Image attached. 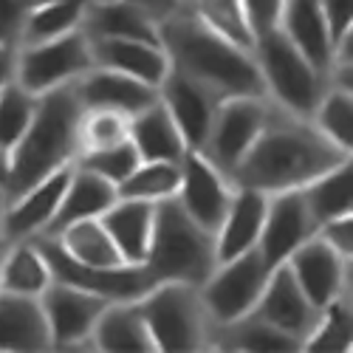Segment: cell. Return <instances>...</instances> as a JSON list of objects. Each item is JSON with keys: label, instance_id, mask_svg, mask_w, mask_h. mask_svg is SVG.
Segmentation results:
<instances>
[{"label": "cell", "instance_id": "8", "mask_svg": "<svg viewBox=\"0 0 353 353\" xmlns=\"http://www.w3.org/2000/svg\"><path fill=\"white\" fill-rule=\"evenodd\" d=\"M272 274V266L257 249L223 260L212 269V274L198 285L201 303L207 308L212 325H223L249 311H254L266 280Z\"/></svg>", "mask_w": 353, "mask_h": 353}, {"label": "cell", "instance_id": "2", "mask_svg": "<svg viewBox=\"0 0 353 353\" xmlns=\"http://www.w3.org/2000/svg\"><path fill=\"white\" fill-rule=\"evenodd\" d=\"M159 43L170 71L203 85L215 97H266L254 54L203 26L187 3L159 20Z\"/></svg>", "mask_w": 353, "mask_h": 353}, {"label": "cell", "instance_id": "50", "mask_svg": "<svg viewBox=\"0 0 353 353\" xmlns=\"http://www.w3.org/2000/svg\"><path fill=\"white\" fill-rule=\"evenodd\" d=\"M34 3H37V0H34Z\"/></svg>", "mask_w": 353, "mask_h": 353}, {"label": "cell", "instance_id": "41", "mask_svg": "<svg viewBox=\"0 0 353 353\" xmlns=\"http://www.w3.org/2000/svg\"><path fill=\"white\" fill-rule=\"evenodd\" d=\"M316 234L342 257H353V215H339L316 226Z\"/></svg>", "mask_w": 353, "mask_h": 353}, {"label": "cell", "instance_id": "33", "mask_svg": "<svg viewBox=\"0 0 353 353\" xmlns=\"http://www.w3.org/2000/svg\"><path fill=\"white\" fill-rule=\"evenodd\" d=\"M187 9L212 32L232 40L234 46L249 48L254 46V28L243 0H184Z\"/></svg>", "mask_w": 353, "mask_h": 353}, {"label": "cell", "instance_id": "47", "mask_svg": "<svg viewBox=\"0 0 353 353\" xmlns=\"http://www.w3.org/2000/svg\"><path fill=\"white\" fill-rule=\"evenodd\" d=\"M6 203H9V198H6V190L0 187V243H3V212H6Z\"/></svg>", "mask_w": 353, "mask_h": 353}, {"label": "cell", "instance_id": "21", "mask_svg": "<svg viewBox=\"0 0 353 353\" xmlns=\"http://www.w3.org/2000/svg\"><path fill=\"white\" fill-rule=\"evenodd\" d=\"M277 28L328 77L334 40L328 34L319 0H283L277 14Z\"/></svg>", "mask_w": 353, "mask_h": 353}, {"label": "cell", "instance_id": "10", "mask_svg": "<svg viewBox=\"0 0 353 353\" xmlns=\"http://www.w3.org/2000/svg\"><path fill=\"white\" fill-rule=\"evenodd\" d=\"M269 105L272 102L266 97H232L218 105L210 133L201 144V153L207 156L229 181H232L234 167L241 164V159L252 147L254 136L260 133L263 122H266Z\"/></svg>", "mask_w": 353, "mask_h": 353}, {"label": "cell", "instance_id": "15", "mask_svg": "<svg viewBox=\"0 0 353 353\" xmlns=\"http://www.w3.org/2000/svg\"><path fill=\"white\" fill-rule=\"evenodd\" d=\"M254 311L266 319L269 325L288 334L291 339H297L300 345H305V339L314 334L319 314H322V308H316L305 297V291L300 288L297 280H294V274L288 272L285 263L272 269Z\"/></svg>", "mask_w": 353, "mask_h": 353}, {"label": "cell", "instance_id": "1", "mask_svg": "<svg viewBox=\"0 0 353 353\" xmlns=\"http://www.w3.org/2000/svg\"><path fill=\"white\" fill-rule=\"evenodd\" d=\"M347 159L350 156L322 136L311 119L272 102L260 133L232 172V184L263 195L303 190L316 175Z\"/></svg>", "mask_w": 353, "mask_h": 353}, {"label": "cell", "instance_id": "44", "mask_svg": "<svg viewBox=\"0 0 353 353\" xmlns=\"http://www.w3.org/2000/svg\"><path fill=\"white\" fill-rule=\"evenodd\" d=\"M133 6H139L141 12H147L156 23L164 20L167 14H172L179 6H184V0H130Z\"/></svg>", "mask_w": 353, "mask_h": 353}, {"label": "cell", "instance_id": "4", "mask_svg": "<svg viewBox=\"0 0 353 353\" xmlns=\"http://www.w3.org/2000/svg\"><path fill=\"white\" fill-rule=\"evenodd\" d=\"M215 266V234L195 223L175 198L156 203L153 234L144 257V269L153 274V280L201 285Z\"/></svg>", "mask_w": 353, "mask_h": 353}, {"label": "cell", "instance_id": "37", "mask_svg": "<svg viewBox=\"0 0 353 353\" xmlns=\"http://www.w3.org/2000/svg\"><path fill=\"white\" fill-rule=\"evenodd\" d=\"M353 314H350V294L334 300L322 308L314 334L305 339L303 350H328V353H345L353 345Z\"/></svg>", "mask_w": 353, "mask_h": 353}, {"label": "cell", "instance_id": "20", "mask_svg": "<svg viewBox=\"0 0 353 353\" xmlns=\"http://www.w3.org/2000/svg\"><path fill=\"white\" fill-rule=\"evenodd\" d=\"M94 63L99 68H110L141 79L147 85L159 88L170 74V60L161 43L147 40H116V37H91Z\"/></svg>", "mask_w": 353, "mask_h": 353}, {"label": "cell", "instance_id": "35", "mask_svg": "<svg viewBox=\"0 0 353 353\" xmlns=\"http://www.w3.org/2000/svg\"><path fill=\"white\" fill-rule=\"evenodd\" d=\"M314 128L325 136L331 144H336L342 153H353V94L328 88L325 97L311 113Z\"/></svg>", "mask_w": 353, "mask_h": 353}, {"label": "cell", "instance_id": "45", "mask_svg": "<svg viewBox=\"0 0 353 353\" xmlns=\"http://www.w3.org/2000/svg\"><path fill=\"white\" fill-rule=\"evenodd\" d=\"M17 51V48H14ZM14 51L0 48V85L9 82L14 77Z\"/></svg>", "mask_w": 353, "mask_h": 353}, {"label": "cell", "instance_id": "36", "mask_svg": "<svg viewBox=\"0 0 353 353\" xmlns=\"http://www.w3.org/2000/svg\"><path fill=\"white\" fill-rule=\"evenodd\" d=\"M37 94L26 91V88L12 77L9 82L0 85V147H12L20 141V136L26 133L28 122L37 110Z\"/></svg>", "mask_w": 353, "mask_h": 353}, {"label": "cell", "instance_id": "16", "mask_svg": "<svg viewBox=\"0 0 353 353\" xmlns=\"http://www.w3.org/2000/svg\"><path fill=\"white\" fill-rule=\"evenodd\" d=\"M71 170H74V164L51 172L48 179H43L34 187H28L26 192L9 198L6 212H3V243L32 241L51 226L57 207H60V201H63L65 184L71 179Z\"/></svg>", "mask_w": 353, "mask_h": 353}, {"label": "cell", "instance_id": "49", "mask_svg": "<svg viewBox=\"0 0 353 353\" xmlns=\"http://www.w3.org/2000/svg\"><path fill=\"white\" fill-rule=\"evenodd\" d=\"M3 254H6V243H0V263H3Z\"/></svg>", "mask_w": 353, "mask_h": 353}, {"label": "cell", "instance_id": "6", "mask_svg": "<svg viewBox=\"0 0 353 353\" xmlns=\"http://www.w3.org/2000/svg\"><path fill=\"white\" fill-rule=\"evenodd\" d=\"M144 325L153 336L156 353H195L210 350L212 319L201 303L198 285L156 283L136 300Z\"/></svg>", "mask_w": 353, "mask_h": 353}, {"label": "cell", "instance_id": "40", "mask_svg": "<svg viewBox=\"0 0 353 353\" xmlns=\"http://www.w3.org/2000/svg\"><path fill=\"white\" fill-rule=\"evenodd\" d=\"M34 0H0V48L14 51L23 37V26Z\"/></svg>", "mask_w": 353, "mask_h": 353}, {"label": "cell", "instance_id": "38", "mask_svg": "<svg viewBox=\"0 0 353 353\" xmlns=\"http://www.w3.org/2000/svg\"><path fill=\"white\" fill-rule=\"evenodd\" d=\"M130 116L108 108H82L79 116V153L102 150V147L128 141Z\"/></svg>", "mask_w": 353, "mask_h": 353}, {"label": "cell", "instance_id": "34", "mask_svg": "<svg viewBox=\"0 0 353 353\" xmlns=\"http://www.w3.org/2000/svg\"><path fill=\"white\" fill-rule=\"evenodd\" d=\"M181 181V161H141L128 179L116 187L119 198H136L147 203H161L175 198Z\"/></svg>", "mask_w": 353, "mask_h": 353}, {"label": "cell", "instance_id": "13", "mask_svg": "<svg viewBox=\"0 0 353 353\" xmlns=\"http://www.w3.org/2000/svg\"><path fill=\"white\" fill-rule=\"evenodd\" d=\"M285 266L316 308H325L350 294V257H342L319 234L308 238L285 260Z\"/></svg>", "mask_w": 353, "mask_h": 353}, {"label": "cell", "instance_id": "28", "mask_svg": "<svg viewBox=\"0 0 353 353\" xmlns=\"http://www.w3.org/2000/svg\"><path fill=\"white\" fill-rule=\"evenodd\" d=\"M82 32L88 37L159 43V23L139 6H133L130 0H105V3L85 6Z\"/></svg>", "mask_w": 353, "mask_h": 353}, {"label": "cell", "instance_id": "43", "mask_svg": "<svg viewBox=\"0 0 353 353\" xmlns=\"http://www.w3.org/2000/svg\"><path fill=\"white\" fill-rule=\"evenodd\" d=\"M243 3H246L252 28H254V37L277 26V14H280V3H283V0H243Z\"/></svg>", "mask_w": 353, "mask_h": 353}, {"label": "cell", "instance_id": "26", "mask_svg": "<svg viewBox=\"0 0 353 353\" xmlns=\"http://www.w3.org/2000/svg\"><path fill=\"white\" fill-rule=\"evenodd\" d=\"M91 347L105 353H156L136 300L105 305L91 334Z\"/></svg>", "mask_w": 353, "mask_h": 353}, {"label": "cell", "instance_id": "39", "mask_svg": "<svg viewBox=\"0 0 353 353\" xmlns=\"http://www.w3.org/2000/svg\"><path fill=\"white\" fill-rule=\"evenodd\" d=\"M77 167H85V170H91L97 175H102L105 181L116 184L119 187L128 175L141 164L139 153H136V147L128 141H119V144H110V147H102V150H88V153H79Z\"/></svg>", "mask_w": 353, "mask_h": 353}, {"label": "cell", "instance_id": "12", "mask_svg": "<svg viewBox=\"0 0 353 353\" xmlns=\"http://www.w3.org/2000/svg\"><path fill=\"white\" fill-rule=\"evenodd\" d=\"M232 192H234V184L201 150L184 153L181 181H179L175 201L181 203V210L195 223H201L203 229H210L215 234L229 201H232Z\"/></svg>", "mask_w": 353, "mask_h": 353}, {"label": "cell", "instance_id": "5", "mask_svg": "<svg viewBox=\"0 0 353 353\" xmlns=\"http://www.w3.org/2000/svg\"><path fill=\"white\" fill-rule=\"evenodd\" d=\"M252 54L257 60L266 99L277 108L311 119L314 108L328 91V77L294 46L280 28H269L254 37Z\"/></svg>", "mask_w": 353, "mask_h": 353}, {"label": "cell", "instance_id": "48", "mask_svg": "<svg viewBox=\"0 0 353 353\" xmlns=\"http://www.w3.org/2000/svg\"><path fill=\"white\" fill-rule=\"evenodd\" d=\"M74 3H82V6H94V3H105V0H74Z\"/></svg>", "mask_w": 353, "mask_h": 353}, {"label": "cell", "instance_id": "25", "mask_svg": "<svg viewBox=\"0 0 353 353\" xmlns=\"http://www.w3.org/2000/svg\"><path fill=\"white\" fill-rule=\"evenodd\" d=\"M116 198H119L116 184L105 181L102 175H97L91 170L74 164L63 201H60V207H57V215L43 234H57L60 229H65L77 221H85V218H99Z\"/></svg>", "mask_w": 353, "mask_h": 353}, {"label": "cell", "instance_id": "9", "mask_svg": "<svg viewBox=\"0 0 353 353\" xmlns=\"http://www.w3.org/2000/svg\"><path fill=\"white\" fill-rule=\"evenodd\" d=\"M37 246L46 254L48 266H51V277L85 288L91 294L110 300V303H130L144 297L147 291L156 285L153 274L144 269V263H122V266H110V269H97V266H85L77 263L71 254H65V249L57 243V238L51 234H37Z\"/></svg>", "mask_w": 353, "mask_h": 353}, {"label": "cell", "instance_id": "32", "mask_svg": "<svg viewBox=\"0 0 353 353\" xmlns=\"http://www.w3.org/2000/svg\"><path fill=\"white\" fill-rule=\"evenodd\" d=\"M82 17H85V6L74 3V0H37L28 9L20 46L46 43L68 32H77V28H82Z\"/></svg>", "mask_w": 353, "mask_h": 353}, {"label": "cell", "instance_id": "42", "mask_svg": "<svg viewBox=\"0 0 353 353\" xmlns=\"http://www.w3.org/2000/svg\"><path fill=\"white\" fill-rule=\"evenodd\" d=\"M334 46L353 32V0H319Z\"/></svg>", "mask_w": 353, "mask_h": 353}, {"label": "cell", "instance_id": "30", "mask_svg": "<svg viewBox=\"0 0 353 353\" xmlns=\"http://www.w3.org/2000/svg\"><path fill=\"white\" fill-rule=\"evenodd\" d=\"M300 192L316 226L339 215H353V161L347 159L316 175Z\"/></svg>", "mask_w": 353, "mask_h": 353}, {"label": "cell", "instance_id": "3", "mask_svg": "<svg viewBox=\"0 0 353 353\" xmlns=\"http://www.w3.org/2000/svg\"><path fill=\"white\" fill-rule=\"evenodd\" d=\"M79 116L82 102L77 88L63 85L40 94L37 110L20 141L9 150V184L6 198H14L48 179L51 172L71 167L79 156Z\"/></svg>", "mask_w": 353, "mask_h": 353}, {"label": "cell", "instance_id": "11", "mask_svg": "<svg viewBox=\"0 0 353 353\" xmlns=\"http://www.w3.org/2000/svg\"><path fill=\"white\" fill-rule=\"evenodd\" d=\"M108 303L110 300L99 297V294L51 280V285L40 294V305H43L48 334H51V347L54 350H94L91 334Z\"/></svg>", "mask_w": 353, "mask_h": 353}, {"label": "cell", "instance_id": "31", "mask_svg": "<svg viewBox=\"0 0 353 353\" xmlns=\"http://www.w3.org/2000/svg\"><path fill=\"white\" fill-rule=\"evenodd\" d=\"M51 238H57V243L65 249V254H71L77 263H85V266L110 269V266H122L125 263L99 218L77 221L60 229L57 234H51Z\"/></svg>", "mask_w": 353, "mask_h": 353}, {"label": "cell", "instance_id": "27", "mask_svg": "<svg viewBox=\"0 0 353 353\" xmlns=\"http://www.w3.org/2000/svg\"><path fill=\"white\" fill-rule=\"evenodd\" d=\"M210 350H238V353H294L303 350L297 339L269 325L257 311H249L223 325H212Z\"/></svg>", "mask_w": 353, "mask_h": 353}, {"label": "cell", "instance_id": "46", "mask_svg": "<svg viewBox=\"0 0 353 353\" xmlns=\"http://www.w3.org/2000/svg\"><path fill=\"white\" fill-rule=\"evenodd\" d=\"M9 167H12L9 150H6V147H0V187H3V190H6V184H9Z\"/></svg>", "mask_w": 353, "mask_h": 353}, {"label": "cell", "instance_id": "17", "mask_svg": "<svg viewBox=\"0 0 353 353\" xmlns=\"http://www.w3.org/2000/svg\"><path fill=\"white\" fill-rule=\"evenodd\" d=\"M159 99L170 110L172 122L179 125L190 150H201L203 139L210 133V125L215 119V110L223 99L175 71H170L167 79L159 85Z\"/></svg>", "mask_w": 353, "mask_h": 353}, {"label": "cell", "instance_id": "23", "mask_svg": "<svg viewBox=\"0 0 353 353\" xmlns=\"http://www.w3.org/2000/svg\"><path fill=\"white\" fill-rule=\"evenodd\" d=\"M153 218H156V203L136 198H116L99 215L102 226L108 229L125 263H144L153 234Z\"/></svg>", "mask_w": 353, "mask_h": 353}, {"label": "cell", "instance_id": "24", "mask_svg": "<svg viewBox=\"0 0 353 353\" xmlns=\"http://www.w3.org/2000/svg\"><path fill=\"white\" fill-rule=\"evenodd\" d=\"M130 144L141 161H181L190 150L161 99L130 116Z\"/></svg>", "mask_w": 353, "mask_h": 353}, {"label": "cell", "instance_id": "7", "mask_svg": "<svg viewBox=\"0 0 353 353\" xmlns=\"http://www.w3.org/2000/svg\"><path fill=\"white\" fill-rule=\"evenodd\" d=\"M94 65L97 63L91 51V37L82 28L46 43L20 46L14 51V79L37 97L77 82Z\"/></svg>", "mask_w": 353, "mask_h": 353}, {"label": "cell", "instance_id": "19", "mask_svg": "<svg viewBox=\"0 0 353 353\" xmlns=\"http://www.w3.org/2000/svg\"><path fill=\"white\" fill-rule=\"evenodd\" d=\"M266 201L269 195H263L257 190L234 187L229 207L215 229V254L218 263L241 257L252 249H257L263 218H266Z\"/></svg>", "mask_w": 353, "mask_h": 353}, {"label": "cell", "instance_id": "14", "mask_svg": "<svg viewBox=\"0 0 353 353\" xmlns=\"http://www.w3.org/2000/svg\"><path fill=\"white\" fill-rule=\"evenodd\" d=\"M314 234H316V223L305 207L300 190L269 195L257 252L263 254V260H266L272 269L283 266L308 238H314Z\"/></svg>", "mask_w": 353, "mask_h": 353}, {"label": "cell", "instance_id": "22", "mask_svg": "<svg viewBox=\"0 0 353 353\" xmlns=\"http://www.w3.org/2000/svg\"><path fill=\"white\" fill-rule=\"evenodd\" d=\"M0 350H51V334L40 297L0 291Z\"/></svg>", "mask_w": 353, "mask_h": 353}, {"label": "cell", "instance_id": "18", "mask_svg": "<svg viewBox=\"0 0 353 353\" xmlns=\"http://www.w3.org/2000/svg\"><path fill=\"white\" fill-rule=\"evenodd\" d=\"M74 88L82 108H108V110H119L125 116H136L139 110L150 108L159 99V88L99 65L82 74L74 82Z\"/></svg>", "mask_w": 353, "mask_h": 353}, {"label": "cell", "instance_id": "29", "mask_svg": "<svg viewBox=\"0 0 353 353\" xmlns=\"http://www.w3.org/2000/svg\"><path fill=\"white\" fill-rule=\"evenodd\" d=\"M51 266L40 252L37 241H14L6 243V254L0 263V291L23 294V297H40L51 285Z\"/></svg>", "mask_w": 353, "mask_h": 353}]
</instances>
